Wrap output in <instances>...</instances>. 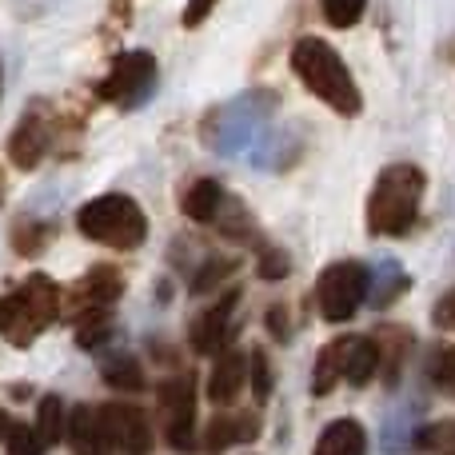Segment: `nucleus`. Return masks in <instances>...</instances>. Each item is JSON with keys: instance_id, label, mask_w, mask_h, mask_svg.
<instances>
[{"instance_id": "nucleus-1", "label": "nucleus", "mask_w": 455, "mask_h": 455, "mask_svg": "<svg viewBox=\"0 0 455 455\" xmlns=\"http://www.w3.org/2000/svg\"><path fill=\"white\" fill-rule=\"evenodd\" d=\"M288 60H291V72H296L299 84H304L315 100L328 104L331 112L355 116V112L363 108L352 68H347L344 56H339L323 36H299L296 44H291Z\"/></svg>"}, {"instance_id": "nucleus-2", "label": "nucleus", "mask_w": 455, "mask_h": 455, "mask_svg": "<svg viewBox=\"0 0 455 455\" xmlns=\"http://www.w3.org/2000/svg\"><path fill=\"white\" fill-rule=\"evenodd\" d=\"M427 192V176L416 164H387L376 176L368 196V232L384 240H400L419 220V204Z\"/></svg>"}, {"instance_id": "nucleus-3", "label": "nucleus", "mask_w": 455, "mask_h": 455, "mask_svg": "<svg viewBox=\"0 0 455 455\" xmlns=\"http://www.w3.org/2000/svg\"><path fill=\"white\" fill-rule=\"evenodd\" d=\"M76 228H80V235L104 243V248H116V251H132L148 240V216L124 192H104V196L88 200L76 212Z\"/></svg>"}, {"instance_id": "nucleus-4", "label": "nucleus", "mask_w": 455, "mask_h": 455, "mask_svg": "<svg viewBox=\"0 0 455 455\" xmlns=\"http://www.w3.org/2000/svg\"><path fill=\"white\" fill-rule=\"evenodd\" d=\"M60 312V288L48 275H28L0 299V336L12 347H28Z\"/></svg>"}, {"instance_id": "nucleus-5", "label": "nucleus", "mask_w": 455, "mask_h": 455, "mask_svg": "<svg viewBox=\"0 0 455 455\" xmlns=\"http://www.w3.org/2000/svg\"><path fill=\"white\" fill-rule=\"evenodd\" d=\"M368 291H371L368 264H360V259H336V264H328L320 272V280H315V304H320L323 320L344 323L363 307Z\"/></svg>"}, {"instance_id": "nucleus-6", "label": "nucleus", "mask_w": 455, "mask_h": 455, "mask_svg": "<svg viewBox=\"0 0 455 455\" xmlns=\"http://www.w3.org/2000/svg\"><path fill=\"white\" fill-rule=\"evenodd\" d=\"M152 84H156V56L148 48H132V52H120L112 60V68L104 72L100 100L120 104V108H136L140 100H148Z\"/></svg>"}, {"instance_id": "nucleus-7", "label": "nucleus", "mask_w": 455, "mask_h": 455, "mask_svg": "<svg viewBox=\"0 0 455 455\" xmlns=\"http://www.w3.org/2000/svg\"><path fill=\"white\" fill-rule=\"evenodd\" d=\"M160 416H164V440L176 451H196V379L172 376L160 384Z\"/></svg>"}, {"instance_id": "nucleus-8", "label": "nucleus", "mask_w": 455, "mask_h": 455, "mask_svg": "<svg viewBox=\"0 0 455 455\" xmlns=\"http://www.w3.org/2000/svg\"><path fill=\"white\" fill-rule=\"evenodd\" d=\"M96 416H100L104 451H116V455L152 451V424L140 408H132V403H104V408H96Z\"/></svg>"}, {"instance_id": "nucleus-9", "label": "nucleus", "mask_w": 455, "mask_h": 455, "mask_svg": "<svg viewBox=\"0 0 455 455\" xmlns=\"http://www.w3.org/2000/svg\"><path fill=\"white\" fill-rule=\"evenodd\" d=\"M235 304H240V291H224L216 304H208L204 312L192 320V331H188L192 352H200V355H220L224 352L228 336H232Z\"/></svg>"}, {"instance_id": "nucleus-10", "label": "nucleus", "mask_w": 455, "mask_h": 455, "mask_svg": "<svg viewBox=\"0 0 455 455\" xmlns=\"http://www.w3.org/2000/svg\"><path fill=\"white\" fill-rule=\"evenodd\" d=\"M48 116L40 104H32L28 112H24L20 120H16L12 136H8V164L20 168V172H32V168L44 160L48 152Z\"/></svg>"}, {"instance_id": "nucleus-11", "label": "nucleus", "mask_w": 455, "mask_h": 455, "mask_svg": "<svg viewBox=\"0 0 455 455\" xmlns=\"http://www.w3.org/2000/svg\"><path fill=\"white\" fill-rule=\"evenodd\" d=\"M259 435V416L256 411H224V416H212L200 435V448L204 451H224L235 448V443H251Z\"/></svg>"}, {"instance_id": "nucleus-12", "label": "nucleus", "mask_w": 455, "mask_h": 455, "mask_svg": "<svg viewBox=\"0 0 455 455\" xmlns=\"http://www.w3.org/2000/svg\"><path fill=\"white\" fill-rule=\"evenodd\" d=\"M379 371V344L368 336H344L339 339V376L352 387H368Z\"/></svg>"}, {"instance_id": "nucleus-13", "label": "nucleus", "mask_w": 455, "mask_h": 455, "mask_svg": "<svg viewBox=\"0 0 455 455\" xmlns=\"http://www.w3.org/2000/svg\"><path fill=\"white\" fill-rule=\"evenodd\" d=\"M120 291H124V275H120L112 264H96L76 288V312H88V307L112 312V304L120 299Z\"/></svg>"}, {"instance_id": "nucleus-14", "label": "nucleus", "mask_w": 455, "mask_h": 455, "mask_svg": "<svg viewBox=\"0 0 455 455\" xmlns=\"http://www.w3.org/2000/svg\"><path fill=\"white\" fill-rule=\"evenodd\" d=\"M248 384V355L224 347L212 363V376H208V400L212 403H232L240 395V387Z\"/></svg>"}, {"instance_id": "nucleus-15", "label": "nucleus", "mask_w": 455, "mask_h": 455, "mask_svg": "<svg viewBox=\"0 0 455 455\" xmlns=\"http://www.w3.org/2000/svg\"><path fill=\"white\" fill-rule=\"evenodd\" d=\"M312 455H368V432L355 419H331L315 440Z\"/></svg>"}, {"instance_id": "nucleus-16", "label": "nucleus", "mask_w": 455, "mask_h": 455, "mask_svg": "<svg viewBox=\"0 0 455 455\" xmlns=\"http://www.w3.org/2000/svg\"><path fill=\"white\" fill-rule=\"evenodd\" d=\"M224 204H228V196H224L220 180H196L188 192H184V200H180L184 216H188V220H196V224H220Z\"/></svg>"}, {"instance_id": "nucleus-17", "label": "nucleus", "mask_w": 455, "mask_h": 455, "mask_svg": "<svg viewBox=\"0 0 455 455\" xmlns=\"http://www.w3.org/2000/svg\"><path fill=\"white\" fill-rule=\"evenodd\" d=\"M68 440L76 455H104V435H100V416L96 408H76L68 416Z\"/></svg>"}, {"instance_id": "nucleus-18", "label": "nucleus", "mask_w": 455, "mask_h": 455, "mask_svg": "<svg viewBox=\"0 0 455 455\" xmlns=\"http://www.w3.org/2000/svg\"><path fill=\"white\" fill-rule=\"evenodd\" d=\"M112 331V312H100V307H88V312L76 315V344L80 347H100Z\"/></svg>"}, {"instance_id": "nucleus-19", "label": "nucleus", "mask_w": 455, "mask_h": 455, "mask_svg": "<svg viewBox=\"0 0 455 455\" xmlns=\"http://www.w3.org/2000/svg\"><path fill=\"white\" fill-rule=\"evenodd\" d=\"M36 435L44 448H52V443L64 440V403L56 400V395H48V400H40V411H36Z\"/></svg>"}, {"instance_id": "nucleus-20", "label": "nucleus", "mask_w": 455, "mask_h": 455, "mask_svg": "<svg viewBox=\"0 0 455 455\" xmlns=\"http://www.w3.org/2000/svg\"><path fill=\"white\" fill-rule=\"evenodd\" d=\"M339 339H331L328 347L320 352V360H315V376H312V392L315 395H328L331 387L339 384Z\"/></svg>"}, {"instance_id": "nucleus-21", "label": "nucleus", "mask_w": 455, "mask_h": 455, "mask_svg": "<svg viewBox=\"0 0 455 455\" xmlns=\"http://www.w3.org/2000/svg\"><path fill=\"white\" fill-rule=\"evenodd\" d=\"M104 379H108L112 387H124V392H136V387H144V376H140V363L132 360V355H112V360H104Z\"/></svg>"}, {"instance_id": "nucleus-22", "label": "nucleus", "mask_w": 455, "mask_h": 455, "mask_svg": "<svg viewBox=\"0 0 455 455\" xmlns=\"http://www.w3.org/2000/svg\"><path fill=\"white\" fill-rule=\"evenodd\" d=\"M320 8L331 28H355L363 8H368V0H320Z\"/></svg>"}, {"instance_id": "nucleus-23", "label": "nucleus", "mask_w": 455, "mask_h": 455, "mask_svg": "<svg viewBox=\"0 0 455 455\" xmlns=\"http://www.w3.org/2000/svg\"><path fill=\"white\" fill-rule=\"evenodd\" d=\"M248 379H251V395L264 403L267 395H272V368H267V355L259 352V347L248 355Z\"/></svg>"}, {"instance_id": "nucleus-24", "label": "nucleus", "mask_w": 455, "mask_h": 455, "mask_svg": "<svg viewBox=\"0 0 455 455\" xmlns=\"http://www.w3.org/2000/svg\"><path fill=\"white\" fill-rule=\"evenodd\" d=\"M4 448H8V455H40V451H44V443H40L36 427L12 424V432L4 435Z\"/></svg>"}, {"instance_id": "nucleus-25", "label": "nucleus", "mask_w": 455, "mask_h": 455, "mask_svg": "<svg viewBox=\"0 0 455 455\" xmlns=\"http://www.w3.org/2000/svg\"><path fill=\"white\" fill-rule=\"evenodd\" d=\"M48 235H52V228H40V224H20L12 232V243H16V251L20 256H36L40 248L48 243Z\"/></svg>"}, {"instance_id": "nucleus-26", "label": "nucleus", "mask_w": 455, "mask_h": 455, "mask_svg": "<svg viewBox=\"0 0 455 455\" xmlns=\"http://www.w3.org/2000/svg\"><path fill=\"white\" fill-rule=\"evenodd\" d=\"M432 379L440 392L455 395V347H448V352L435 355V368H432Z\"/></svg>"}, {"instance_id": "nucleus-27", "label": "nucleus", "mask_w": 455, "mask_h": 455, "mask_svg": "<svg viewBox=\"0 0 455 455\" xmlns=\"http://www.w3.org/2000/svg\"><path fill=\"white\" fill-rule=\"evenodd\" d=\"M264 256H259V275L264 280H280V275H288V256H283L280 248H259Z\"/></svg>"}, {"instance_id": "nucleus-28", "label": "nucleus", "mask_w": 455, "mask_h": 455, "mask_svg": "<svg viewBox=\"0 0 455 455\" xmlns=\"http://www.w3.org/2000/svg\"><path fill=\"white\" fill-rule=\"evenodd\" d=\"M216 4H220V0H188V4H184V16H180L184 28H200V24L216 12Z\"/></svg>"}, {"instance_id": "nucleus-29", "label": "nucleus", "mask_w": 455, "mask_h": 455, "mask_svg": "<svg viewBox=\"0 0 455 455\" xmlns=\"http://www.w3.org/2000/svg\"><path fill=\"white\" fill-rule=\"evenodd\" d=\"M8 432H12V419H8V416H4V411H0V440H4V435H8Z\"/></svg>"}, {"instance_id": "nucleus-30", "label": "nucleus", "mask_w": 455, "mask_h": 455, "mask_svg": "<svg viewBox=\"0 0 455 455\" xmlns=\"http://www.w3.org/2000/svg\"><path fill=\"white\" fill-rule=\"evenodd\" d=\"M0 92H4V68H0Z\"/></svg>"}]
</instances>
